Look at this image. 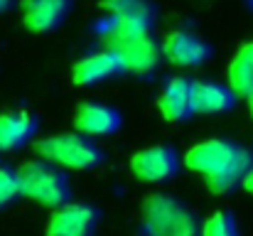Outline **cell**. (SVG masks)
Here are the masks:
<instances>
[{
	"label": "cell",
	"mask_w": 253,
	"mask_h": 236,
	"mask_svg": "<svg viewBox=\"0 0 253 236\" xmlns=\"http://www.w3.org/2000/svg\"><path fill=\"white\" fill-rule=\"evenodd\" d=\"M182 162L189 172L204 180L211 194H229L244 185L253 167V153L229 138H209L192 145Z\"/></svg>",
	"instance_id": "obj_1"
},
{
	"label": "cell",
	"mask_w": 253,
	"mask_h": 236,
	"mask_svg": "<svg viewBox=\"0 0 253 236\" xmlns=\"http://www.w3.org/2000/svg\"><path fill=\"white\" fill-rule=\"evenodd\" d=\"M140 227L145 236H202L199 214L168 192H155L140 204Z\"/></svg>",
	"instance_id": "obj_2"
},
{
	"label": "cell",
	"mask_w": 253,
	"mask_h": 236,
	"mask_svg": "<svg viewBox=\"0 0 253 236\" xmlns=\"http://www.w3.org/2000/svg\"><path fill=\"white\" fill-rule=\"evenodd\" d=\"M17 177H20L22 197H27L42 207L57 209V207L67 204L72 197V182H69L64 167H59L44 157L22 162L17 167Z\"/></svg>",
	"instance_id": "obj_3"
},
{
	"label": "cell",
	"mask_w": 253,
	"mask_h": 236,
	"mask_svg": "<svg viewBox=\"0 0 253 236\" xmlns=\"http://www.w3.org/2000/svg\"><path fill=\"white\" fill-rule=\"evenodd\" d=\"M37 157H44L64 170H93L103 162V150L84 133H59L35 143Z\"/></svg>",
	"instance_id": "obj_4"
},
{
	"label": "cell",
	"mask_w": 253,
	"mask_h": 236,
	"mask_svg": "<svg viewBox=\"0 0 253 236\" xmlns=\"http://www.w3.org/2000/svg\"><path fill=\"white\" fill-rule=\"evenodd\" d=\"M153 25H155V10L150 2L145 0H135L130 2L128 7L123 10H116L111 12L106 27H103V42L108 49H116L130 40H138V37H145L153 32Z\"/></svg>",
	"instance_id": "obj_5"
},
{
	"label": "cell",
	"mask_w": 253,
	"mask_h": 236,
	"mask_svg": "<svg viewBox=\"0 0 253 236\" xmlns=\"http://www.w3.org/2000/svg\"><path fill=\"white\" fill-rule=\"evenodd\" d=\"M179 165H182L179 153L172 145H150L130 157V172L140 182H150V185L169 182L179 172Z\"/></svg>",
	"instance_id": "obj_6"
},
{
	"label": "cell",
	"mask_w": 253,
	"mask_h": 236,
	"mask_svg": "<svg viewBox=\"0 0 253 236\" xmlns=\"http://www.w3.org/2000/svg\"><path fill=\"white\" fill-rule=\"evenodd\" d=\"M101 222V212L88 202H67L49 217L47 236H93Z\"/></svg>",
	"instance_id": "obj_7"
},
{
	"label": "cell",
	"mask_w": 253,
	"mask_h": 236,
	"mask_svg": "<svg viewBox=\"0 0 253 236\" xmlns=\"http://www.w3.org/2000/svg\"><path fill=\"white\" fill-rule=\"evenodd\" d=\"M163 54L174 67L194 69L211 57V47L192 30H172L163 40Z\"/></svg>",
	"instance_id": "obj_8"
},
{
	"label": "cell",
	"mask_w": 253,
	"mask_h": 236,
	"mask_svg": "<svg viewBox=\"0 0 253 236\" xmlns=\"http://www.w3.org/2000/svg\"><path fill=\"white\" fill-rule=\"evenodd\" d=\"M113 52H118L121 62H123V69L128 74H135V77H148L153 74L160 62H163V45L153 37V35H145V37H138V40H130L121 47H116Z\"/></svg>",
	"instance_id": "obj_9"
},
{
	"label": "cell",
	"mask_w": 253,
	"mask_h": 236,
	"mask_svg": "<svg viewBox=\"0 0 253 236\" xmlns=\"http://www.w3.org/2000/svg\"><path fill=\"white\" fill-rule=\"evenodd\" d=\"M72 10V0H22V25L30 32H52L57 30Z\"/></svg>",
	"instance_id": "obj_10"
},
{
	"label": "cell",
	"mask_w": 253,
	"mask_h": 236,
	"mask_svg": "<svg viewBox=\"0 0 253 236\" xmlns=\"http://www.w3.org/2000/svg\"><path fill=\"white\" fill-rule=\"evenodd\" d=\"M123 118L113 106L106 103H96V101H86L79 103L77 113H74V128L77 133H84L88 138H103L111 136L121 128Z\"/></svg>",
	"instance_id": "obj_11"
},
{
	"label": "cell",
	"mask_w": 253,
	"mask_h": 236,
	"mask_svg": "<svg viewBox=\"0 0 253 236\" xmlns=\"http://www.w3.org/2000/svg\"><path fill=\"white\" fill-rule=\"evenodd\" d=\"M123 62L118 57V52L113 49H101V52H93V54H86L84 59H79L72 69V79L77 86H93V84H101V81H108V79L123 74Z\"/></svg>",
	"instance_id": "obj_12"
},
{
	"label": "cell",
	"mask_w": 253,
	"mask_h": 236,
	"mask_svg": "<svg viewBox=\"0 0 253 236\" xmlns=\"http://www.w3.org/2000/svg\"><path fill=\"white\" fill-rule=\"evenodd\" d=\"M158 108L163 118L169 123H182L187 121L194 108H192V79L172 77L165 81L160 96H158Z\"/></svg>",
	"instance_id": "obj_13"
},
{
	"label": "cell",
	"mask_w": 253,
	"mask_h": 236,
	"mask_svg": "<svg viewBox=\"0 0 253 236\" xmlns=\"http://www.w3.org/2000/svg\"><path fill=\"white\" fill-rule=\"evenodd\" d=\"M236 94L229 84L211 79H192V108L194 113H224L236 103Z\"/></svg>",
	"instance_id": "obj_14"
},
{
	"label": "cell",
	"mask_w": 253,
	"mask_h": 236,
	"mask_svg": "<svg viewBox=\"0 0 253 236\" xmlns=\"http://www.w3.org/2000/svg\"><path fill=\"white\" fill-rule=\"evenodd\" d=\"M37 133V118L35 113L17 108V111H5L0 113V150L12 153L25 148Z\"/></svg>",
	"instance_id": "obj_15"
},
{
	"label": "cell",
	"mask_w": 253,
	"mask_h": 236,
	"mask_svg": "<svg viewBox=\"0 0 253 236\" xmlns=\"http://www.w3.org/2000/svg\"><path fill=\"white\" fill-rule=\"evenodd\" d=\"M226 79H229V86L234 89L236 96L249 98L253 94V40L239 47V52L229 62Z\"/></svg>",
	"instance_id": "obj_16"
},
{
	"label": "cell",
	"mask_w": 253,
	"mask_h": 236,
	"mask_svg": "<svg viewBox=\"0 0 253 236\" xmlns=\"http://www.w3.org/2000/svg\"><path fill=\"white\" fill-rule=\"evenodd\" d=\"M202 236H241V232H239L236 217L229 209H219V212H214L211 217L204 219Z\"/></svg>",
	"instance_id": "obj_17"
},
{
	"label": "cell",
	"mask_w": 253,
	"mask_h": 236,
	"mask_svg": "<svg viewBox=\"0 0 253 236\" xmlns=\"http://www.w3.org/2000/svg\"><path fill=\"white\" fill-rule=\"evenodd\" d=\"M17 197H22L17 170H12V167H0V209L10 207Z\"/></svg>",
	"instance_id": "obj_18"
},
{
	"label": "cell",
	"mask_w": 253,
	"mask_h": 236,
	"mask_svg": "<svg viewBox=\"0 0 253 236\" xmlns=\"http://www.w3.org/2000/svg\"><path fill=\"white\" fill-rule=\"evenodd\" d=\"M130 2H135V0H101V5L108 10V12H116V10H123V7H128Z\"/></svg>",
	"instance_id": "obj_19"
},
{
	"label": "cell",
	"mask_w": 253,
	"mask_h": 236,
	"mask_svg": "<svg viewBox=\"0 0 253 236\" xmlns=\"http://www.w3.org/2000/svg\"><path fill=\"white\" fill-rule=\"evenodd\" d=\"M249 194H253V167L249 170V175H246V180H244V185H241Z\"/></svg>",
	"instance_id": "obj_20"
},
{
	"label": "cell",
	"mask_w": 253,
	"mask_h": 236,
	"mask_svg": "<svg viewBox=\"0 0 253 236\" xmlns=\"http://www.w3.org/2000/svg\"><path fill=\"white\" fill-rule=\"evenodd\" d=\"M12 5H15V0H0V15H2V12H7Z\"/></svg>",
	"instance_id": "obj_21"
},
{
	"label": "cell",
	"mask_w": 253,
	"mask_h": 236,
	"mask_svg": "<svg viewBox=\"0 0 253 236\" xmlns=\"http://www.w3.org/2000/svg\"><path fill=\"white\" fill-rule=\"evenodd\" d=\"M246 101H249V111H251V118H253V94L246 98Z\"/></svg>",
	"instance_id": "obj_22"
}]
</instances>
